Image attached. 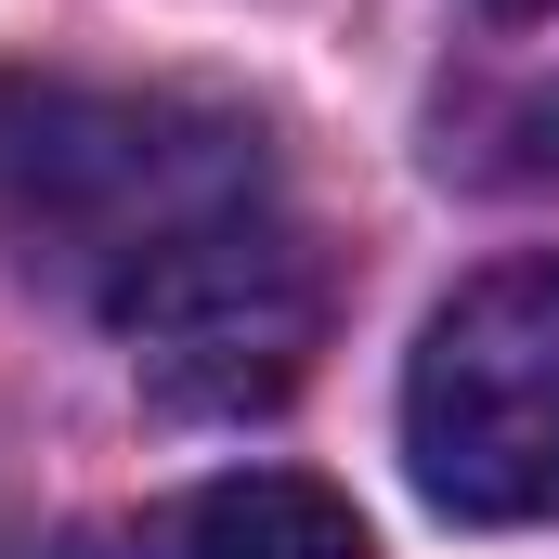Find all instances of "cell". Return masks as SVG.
Here are the masks:
<instances>
[{
    "label": "cell",
    "mask_w": 559,
    "mask_h": 559,
    "mask_svg": "<svg viewBox=\"0 0 559 559\" xmlns=\"http://www.w3.org/2000/svg\"><path fill=\"white\" fill-rule=\"evenodd\" d=\"M404 468L442 521H559V261L468 274L417 325Z\"/></svg>",
    "instance_id": "cell-2"
},
{
    "label": "cell",
    "mask_w": 559,
    "mask_h": 559,
    "mask_svg": "<svg viewBox=\"0 0 559 559\" xmlns=\"http://www.w3.org/2000/svg\"><path fill=\"white\" fill-rule=\"evenodd\" d=\"M0 248L131 352L156 404L248 417L325 352V235L299 222L274 131L182 79H26L0 66Z\"/></svg>",
    "instance_id": "cell-1"
},
{
    "label": "cell",
    "mask_w": 559,
    "mask_h": 559,
    "mask_svg": "<svg viewBox=\"0 0 559 559\" xmlns=\"http://www.w3.org/2000/svg\"><path fill=\"white\" fill-rule=\"evenodd\" d=\"M481 13H547V0H481Z\"/></svg>",
    "instance_id": "cell-4"
},
{
    "label": "cell",
    "mask_w": 559,
    "mask_h": 559,
    "mask_svg": "<svg viewBox=\"0 0 559 559\" xmlns=\"http://www.w3.org/2000/svg\"><path fill=\"white\" fill-rule=\"evenodd\" d=\"M169 559H378V547H365L352 495H325L299 468H235V481H209L182 508Z\"/></svg>",
    "instance_id": "cell-3"
}]
</instances>
